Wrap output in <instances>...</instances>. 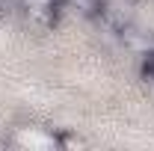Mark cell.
<instances>
[{"label": "cell", "mask_w": 154, "mask_h": 151, "mask_svg": "<svg viewBox=\"0 0 154 151\" xmlns=\"http://www.w3.org/2000/svg\"><path fill=\"white\" fill-rule=\"evenodd\" d=\"M0 18H3V3H0Z\"/></svg>", "instance_id": "277c9868"}, {"label": "cell", "mask_w": 154, "mask_h": 151, "mask_svg": "<svg viewBox=\"0 0 154 151\" xmlns=\"http://www.w3.org/2000/svg\"><path fill=\"white\" fill-rule=\"evenodd\" d=\"M142 77L154 83V51H145V59H142Z\"/></svg>", "instance_id": "3957f363"}, {"label": "cell", "mask_w": 154, "mask_h": 151, "mask_svg": "<svg viewBox=\"0 0 154 151\" xmlns=\"http://www.w3.org/2000/svg\"><path fill=\"white\" fill-rule=\"evenodd\" d=\"M59 3H62V9H71V12L83 15V18H98L104 0H59Z\"/></svg>", "instance_id": "6da1fadb"}, {"label": "cell", "mask_w": 154, "mask_h": 151, "mask_svg": "<svg viewBox=\"0 0 154 151\" xmlns=\"http://www.w3.org/2000/svg\"><path fill=\"white\" fill-rule=\"evenodd\" d=\"M62 148H86V139H80L77 133H59V139H57Z\"/></svg>", "instance_id": "7a4b0ae2"}]
</instances>
